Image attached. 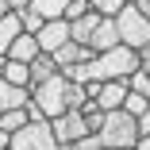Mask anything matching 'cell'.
<instances>
[{"instance_id":"15","label":"cell","mask_w":150,"mask_h":150,"mask_svg":"<svg viewBox=\"0 0 150 150\" xmlns=\"http://www.w3.org/2000/svg\"><path fill=\"white\" fill-rule=\"evenodd\" d=\"M27 8H31V12H39L42 19H66V8H69V0H31Z\"/></svg>"},{"instance_id":"20","label":"cell","mask_w":150,"mask_h":150,"mask_svg":"<svg viewBox=\"0 0 150 150\" xmlns=\"http://www.w3.org/2000/svg\"><path fill=\"white\" fill-rule=\"evenodd\" d=\"M42 23H46V19H42L39 12H31V8H19V27H23V31L39 35V31H42Z\"/></svg>"},{"instance_id":"25","label":"cell","mask_w":150,"mask_h":150,"mask_svg":"<svg viewBox=\"0 0 150 150\" xmlns=\"http://www.w3.org/2000/svg\"><path fill=\"white\" fill-rule=\"evenodd\" d=\"M135 150H150V131H142V135H139V142H135Z\"/></svg>"},{"instance_id":"19","label":"cell","mask_w":150,"mask_h":150,"mask_svg":"<svg viewBox=\"0 0 150 150\" xmlns=\"http://www.w3.org/2000/svg\"><path fill=\"white\" fill-rule=\"evenodd\" d=\"M127 88H131V93H139V96H146V100H150V73H146V69H135V73L127 77Z\"/></svg>"},{"instance_id":"17","label":"cell","mask_w":150,"mask_h":150,"mask_svg":"<svg viewBox=\"0 0 150 150\" xmlns=\"http://www.w3.org/2000/svg\"><path fill=\"white\" fill-rule=\"evenodd\" d=\"M27 123V108H12V112H0V131H19Z\"/></svg>"},{"instance_id":"24","label":"cell","mask_w":150,"mask_h":150,"mask_svg":"<svg viewBox=\"0 0 150 150\" xmlns=\"http://www.w3.org/2000/svg\"><path fill=\"white\" fill-rule=\"evenodd\" d=\"M139 8H142V12L150 16V0H139ZM139 58H142V69L150 73V46H146V50H139Z\"/></svg>"},{"instance_id":"22","label":"cell","mask_w":150,"mask_h":150,"mask_svg":"<svg viewBox=\"0 0 150 150\" xmlns=\"http://www.w3.org/2000/svg\"><path fill=\"white\" fill-rule=\"evenodd\" d=\"M58 150H104V146H100L96 135H85V139H77V142H58Z\"/></svg>"},{"instance_id":"3","label":"cell","mask_w":150,"mask_h":150,"mask_svg":"<svg viewBox=\"0 0 150 150\" xmlns=\"http://www.w3.org/2000/svg\"><path fill=\"white\" fill-rule=\"evenodd\" d=\"M115 27H119V42L131 46V50H146L150 46V16L139 8V0L119 8L115 16Z\"/></svg>"},{"instance_id":"8","label":"cell","mask_w":150,"mask_h":150,"mask_svg":"<svg viewBox=\"0 0 150 150\" xmlns=\"http://www.w3.org/2000/svg\"><path fill=\"white\" fill-rule=\"evenodd\" d=\"M127 77H119V81H100V93H96V104L104 108V112H115V108H123V100H127Z\"/></svg>"},{"instance_id":"14","label":"cell","mask_w":150,"mask_h":150,"mask_svg":"<svg viewBox=\"0 0 150 150\" xmlns=\"http://www.w3.org/2000/svg\"><path fill=\"white\" fill-rule=\"evenodd\" d=\"M100 19H104L100 12H85L81 19H73V23H69V31H73V42H81V46H88V35L96 31V23H100Z\"/></svg>"},{"instance_id":"16","label":"cell","mask_w":150,"mask_h":150,"mask_svg":"<svg viewBox=\"0 0 150 150\" xmlns=\"http://www.w3.org/2000/svg\"><path fill=\"white\" fill-rule=\"evenodd\" d=\"M54 73H58L54 58H50V54H39L35 62H31V88H35V85H42V81H50Z\"/></svg>"},{"instance_id":"6","label":"cell","mask_w":150,"mask_h":150,"mask_svg":"<svg viewBox=\"0 0 150 150\" xmlns=\"http://www.w3.org/2000/svg\"><path fill=\"white\" fill-rule=\"evenodd\" d=\"M35 39H39V50H42V54H54V50H62L66 42H73L69 19H46V23H42V31H39Z\"/></svg>"},{"instance_id":"1","label":"cell","mask_w":150,"mask_h":150,"mask_svg":"<svg viewBox=\"0 0 150 150\" xmlns=\"http://www.w3.org/2000/svg\"><path fill=\"white\" fill-rule=\"evenodd\" d=\"M31 100L39 104V112H42L46 119H58L62 112L81 108V104H85V85H73L62 69H58L50 81H42V85H35V88H31Z\"/></svg>"},{"instance_id":"18","label":"cell","mask_w":150,"mask_h":150,"mask_svg":"<svg viewBox=\"0 0 150 150\" xmlns=\"http://www.w3.org/2000/svg\"><path fill=\"white\" fill-rule=\"evenodd\" d=\"M123 112H127V115H135V119H142V115L150 112V100H146V96H139V93H127Z\"/></svg>"},{"instance_id":"21","label":"cell","mask_w":150,"mask_h":150,"mask_svg":"<svg viewBox=\"0 0 150 150\" xmlns=\"http://www.w3.org/2000/svg\"><path fill=\"white\" fill-rule=\"evenodd\" d=\"M131 4V0H88V8L100 12V16H119V8Z\"/></svg>"},{"instance_id":"29","label":"cell","mask_w":150,"mask_h":150,"mask_svg":"<svg viewBox=\"0 0 150 150\" xmlns=\"http://www.w3.org/2000/svg\"><path fill=\"white\" fill-rule=\"evenodd\" d=\"M0 62H4V58H0Z\"/></svg>"},{"instance_id":"13","label":"cell","mask_w":150,"mask_h":150,"mask_svg":"<svg viewBox=\"0 0 150 150\" xmlns=\"http://www.w3.org/2000/svg\"><path fill=\"white\" fill-rule=\"evenodd\" d=\"M23 31L19 27V12H8V16H0V58H8V46L16 42V35Z\"/></svg>"},{"instance_id":"4","label":"cell","mask_w":150,"mask_h":150,"mask_svg":"<svg viewBox=\"0 0 150 150\" xmlns=\"http://www.w3.org/2000/svg\"><path fill=\"white\" fill-rule=\"evenodd\" d=\"M8 150H58V139H54L50 119H27L19 131H12Z\"/></svg>"},{"instance_id":"23","label":"cell","mask_w":150,"mask_h":150,"mask_svg":"<svg viewBox=\"0 0 150 150\" xmlns=\"http://www.w3.org/2000/svg\"><path fill=\"white\" fill-rule=\"evenodd\" d=\"M85 12H93V8H88V0H69V8H66V19L73 23V19H81Z\"/></svg>"},{"instance_id":"27","label":"cell","mask_w":150,"mask_h":150,"mask_svg":"<svg viewBox=\"0 0 150 150\" xmlns=\"http://www.w3.org/2000/svg\"><path fill=\"white\" fill-rule=\"evenodd\" d=\"M139 127H142V131H150V112H146V115L139 119Z\"/></svg>"},{"instance_id":"7","label":"cell","mask_w":150,"mask_h":150,"mask_svg":"<svg viewBox=\"0 0 150 150\" xmlns=\"http://www.w3.org/2000/svg\"><path fill=\"white\" fill-rule=\"evenodd\" d=\"M93 46H81V42H66L62 50H54L50 58H54V66L58 69H73V66H85V62H93Z\"/></svg>"},{"instance_id":"26","label":"cell","mask_w":150,"mask_h":150,"mask_svg":"<svg viewBox=\"0 0 150 150\" xmlns=\"http://www.w3.org/2000/svg\"><path fill=\"white\" fill-rule=\"evenodd\" d=\"M8 4H12V12H19V8H27V4H31V0H8Z\"/></svg>"},{"instance_id":"12","label":"cell","mask_w":150,"mask_h":150,"mask_svg":"<svg viewBox=\"0 0 150 150\" xmlns=\"http://www.w3.org/2000/svg\"><path fill=\"white\" fill-rule=\"evenodd\" d=\"M27 100H31V88H16V85H8L4 77H0V112H12V108H23Z\"/></svg>"},{"instance_id":"5","label":"cell","mask_w":150,"mask_h":150,"mask_svg":"<svg viewBox=\"0 0 150 150\" xmlns=\"http://www.w3.org/2000/svg\"><path fill=\"white\" fill-rule=\"evenodd\" d=\"M50 127H54V139H58V142H77V139H85V135H93L88 123H85V112H81V108L62 112L58 119H50Z\"/></svg>"},{"instance_id":"9","label":"cell","mask_w":150,"mask_h":150,"mask_svg":"<svg viewBox=\"0 0 150 150\" xmlns=\"http://www.w3.org/2000/svg\"><path fill=\"white\" fill-rule=\"evenodd\" d=\"M88 46H93L96 54H100V50L119 46V27H115V16H104V19L96 23V31L88 35Z\"/></svg>"},{"instance_id":"10","label":"cell","mask_w":150,"mask_h":150,"mask_svg":"<svg viewBox=\"0 0 150 150\" xmlns=\"http://www.w3.org/2000/svg\"><path fill=\"white\" fill-rule=\"evenodd\" d=\"M39 54H42V50H39V39H35L31 31H19V35H16V42L8 46V58H16V62H27V66H31Z\"/></svg>"},{"instance_id":"2","label":"cell","mask_w":150,"mask_h":150,"mask_svg":"<svg viewBox=\"0 0 150 150\" xmlns=\"http://www.w3.org/2000/svg\"><path fill=\"white\" fill-rule=\"evenodd\" d=\"M139 135H142L139 119H135V115H127L123 108L104 112V123H100V131H96V139H100V146H104V150H135Z\"/></svg>"},{"instance_id":"28","label":"cell","mask_w":150,"mask_h":150,"mask_svg":"<svg viewBox=\"0 0 150 150\" xmlns=\"http://www.w3.org/2000/svg\"><path fill=\"white\" fill-rule=\"evenodd\" d=\"M12 12V4H8V0H0V16H8Z\"/></svg>"},{"instance_id":"11","label":"cell","mask_w":150,"mask_h":150,"mask_svg":"<svg viewBox=\"0 0 150 150\" xmlns=\"http://www.w3.org/2000/svg\"><path fill=\"white\" fill-rule=\"evenodd\" d=\"M0 77L16 88H31V66L27 62H16V58H4L0 62Z\"/></svg>"}]
</instances>
